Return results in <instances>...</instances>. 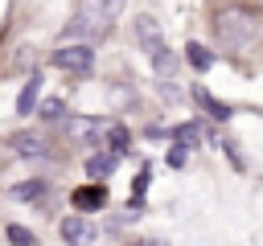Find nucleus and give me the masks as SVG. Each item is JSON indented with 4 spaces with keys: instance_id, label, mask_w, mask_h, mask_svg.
<instances>
[{
    "instance_id": "nucleus-1",
    "label": "nucleus",
    "mask_w": 263,
    "mask_h": 246,
    "mask_svg": "<svg viewBox=\"0 0 263 246\" xmlns=\"http://www.w3.org/2000/svg\"><path fill=\"white\" fill-rule=\"evenodd\" d=\"M111 16H115L111 4H82V8H74L70 25H66V37H74L78 45H90L111 29Z\"/></svg>"
},
{
    "instance_id": "nucleus-2",
    "label": "nucleus",
    "mask_w": 263,
    "mask_h": 246,
    "mask_svg": "<svg viewBox=\"0 0 263 246\" xmlns=\"http://www.w3.org/2000/svg\"><path fill=\"white\" fill-rule=\"evenodd\" d=\"M214 25H218V37H222L226 49H238V45H247L255 37V20L247 12H218Z\"/></svg>"
},
{
    "instance_id": "nucleus-3",
    "label": "nucleus",
    "mask_w": 263,
    "mask_h": 246,
    "mask_svg": "<svg viewBox=\"0 0 263 246\" xmlns=\"http://www.w3.org/2000/svg\"><path fill=\"white\" fill-rule=\"evenodd\" d=\"M53 66L58 70H70V74H86L95 66V49L90 45H66V49L53 53Z\"/></svg>"
},
{
    "instance_id": "nucleus-4",
    "label": "nucleus",
    "mask_w": 263,
    "mask_h": 246,
    "mask_svg": "<svg viewBox=\"0 0 263 246\" xmlns=\"http://www.w3.org/2000/svg\"><path fill=\"white\" fill-rule=\"evenodd\" d=\"M136 37H140V45L148 53H160L164 49V33H160V20L156 16H140L136 20Z\"/></svg>"
},
{
    "instance_id": "nucleus-5",
    "label": "nucleus",
    "mask_w": 263,
    "mask_h": 246,
    "mask_svg": "<svg viewBox=\"0 0 263 246\" xmlns=\"http://www.w3.org/2000/svg\"><path fill=\"white\" fill-rule=\"evenodd\" d=\"M62 238H66L70 246H90V242H95V225H90L86 217H66V221H62Z\"/></svg>"
},
{
    "instance_id": "nucleus-6",
    "label": "nucleus",
    "mask_w": 263,
    "mask_h": 246,
    "mask_svg": "<svg viewBox=\"0 0 263 246\" xmlns=\"http://www.w3.org/2000/svg\"><path fill=\"white\" fill-rule=\"evenodd\" d=\"M12 152L25 156V160L45 156V135H41V131H16V135H12Z\"/></svg>"
},
{
    "instance_id": "nucleus-7",
    "label": "nucleus",
    "mask_w": 263,
    "mask_h": 246,
    "mask_svg": "<svg viewBox=\"0 0 263 246\" xmlns=\"http://www.w3.org/2000/svg\"><path fill=\"white\" fill-rule=\"evenodd\" d=\"M107 201V193L99 189V184H86V189H74V205L78 209H99Z\"/></svg>"
},
{
    "instance_id": "nucleus-8",
    "label": "nucleus",
    "mask_w": 263,
    "mask_h": 246,
    "mask_svg": "<svg viewBox=\"0 0 263 246\" xmlns=\"http://www.w3.org/2000/svg\"><path fill=\"white\" fill-rule=\"evenodd\" d=\"M185 57H189L193 70H210V61H214V53H210L201 41H189V45H185Z\"/></svg>"
},
{
    "instance_id": "nucleus-9",
    "label": "nucleus",
    "mask_w": 263,
    "mask_h": 246,
    "mask_svg": "<svg viewBox=\"0 0 263 246\" xmlns=\"http://www.w3.org/2000/svg\"><path fill=\"white\" fill-rule=\"evenodd\" d=\"M37 90H41V78H29L25 90H21V98H16V111H21V115H33V107H37Z\"/></svg>"
},
{
    "instance_id": "nucleus-10",
    "label": "nucleus",
    "mask_w": 263,
    "mask_h": 246,
    "mask_svg": "<svg viewBox=\"0 0 263 246\" xmlns=\"http://www.w3.org/2000/svg\"><path fill=\"white\" fill-rule=\"evenodd\" d=\"M115 164H119V156H115V152H103V156H90V160H86V172H90V176H107Z\"/></svg>"
},
{
    "instance_id": "nucleus-11",
    "label": "nucleus",
    "mask_w": 263,
    "mask_h": 246,
    "mask_svg": "<svg viewBox=\"0 0 263 246\" xmlns=\"http://www.w3.org/2000/svg\"><path fill=\"white\" fill-rule=\"evenodd\" d=\"M193 98H197V102H201L210 115H218V119H230V107H226V102H218V98H210L201 86H193Z\"/></svg>"
},
{
    "instance_id": "nucleus-12",
    "label": "nucleus",
    "mask_w": 263,
    "mask_h": 246,
    "mask_svg": "<svg viewBox=\"0 0 263 246\" xmlns=\"http://www.w3.org/2000/svg\"><path fill=\"white\" fill-rule=\"evenodd\" d=\"M41 193H45V180H21V184H12V197L16 201H33Z\"/></svg>"
},
{
    "instance_id": "nucleus-13",
    "label": "nucleus",
    "mask_w": 263,
    "mask_h": 246,
    "mask_svg": "<svg viewBox=\"0 0 263 246\" xmlns=\"http://www.w3.org/2000/svg\"><path fill=\"white\" fill-rule=\"evenodd\" d=\"M8 242H12V246H37V238H33L25 225H8Z\"/></svg>"
},
{
    "instance_id": "nucleus-14",
    "label": "nucleus",
    "mask_w": 263,
    "mask_h": 246,
    "mask_svg": "<svg viewBox=\"0 0 263 246\" xmlns=\"http://www.w3.org/2000/svg\"><path fill=\"white\" fill-rule=\"evenodd\" d=\"M152 66H156V70H160V74H168V70H173V66H177V57H173V53H168V49H160V53H152Z\"/></svg>"
},
{
    "instance_id": "nucleus-15",
    "label": "nucleus",
    "mask_w": 263,
    "mask_h": 246,
    "mask_svg": "<svg viewBox=\"0 0 263 246\" xmlns=\"http://www.w3.org/2000/svg\"><path fill=\"white\" fill-rule=\"evenodd\" d=\"M41 115H45V119H62V115H66V107H62L58 98H49V102L41 107Z\"/></svg>"
},
{
    "instance_id": "nucleus-16",
    "label": "nucleus",
    "mask_w": 263,
    "mask_h": 246,
    "mask_svg": "<svg viewBox=\"0 0 263 246\" xmlns=\"http://www.w3.org/2000/svg\"><path fill=\"white\" fill-rule=\"evenodd\" d=\"M185 160H189V148H185V144H177V148L168 152V164H173V168H181Z\"/></svg>"
},
{
    "instance_id": "nucleus-17",
    "label": "nucleus",
    "mask_w": 263,
    "mask_h": 246,
    "mask_svg": "<svg viewBox=\"0 0 263 246\" xmlns=\"http://www.w3.org/2000/svg\"><path fill=\"white\" fill-rule=\"evenodd\" d=\"M148 180H152V172H148V168H140V176H136V193H144V189H148Z\"/></svg>"
},
{
    "instance_id": "nucleus-18",
    "label": "nucleus",
    "mask_w": 263,
    "mask_h": 246,
    "mask_svg": "<svg viewBox=\"0 0 263 246\" xmlns=\"http://www.w3.org/2000/svg\"><path fill=\"white\" fill-rule=\"evenodd\" d=\"M136 246H168V242H160V238H152V242H136Z\"/></svg>"
}]
</instances>
